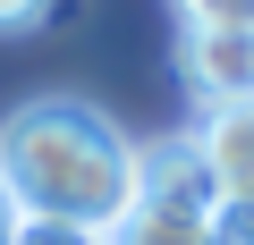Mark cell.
<instances>
[{
	"label": "cell",
	"instance_id": "cell-1",
	"mask_svg": "<svg viewBox=\"0 0 254 245\" xmlns=\"http://www.w3.org/2000/svg\"><path fill=\"white\" fill-rule=\"evenodd\" d=\"M0 178L26 203V220H76V228H119L136 203V152L93 101H26L0 127Z\"/></svg>",
	"mask_w": 254,
	"mask_h": 245
},
{
	"label": "cell",
	"instance_id": "cell-2",
	"mask_svg": "<svg viewBox=\"0 0 254 245\" xmlns=\"http://www.w3.org/2000/svg\"><path fill=\"white\" fill-rule=\"evenodd\" d=\"M178 68H187V85L203 93V110L254 101V26H187Z\"/></svg>",
	"mask_w": 254,
	"mask_h": 245
},
{
	"label": "cell",
	"instance_id": "cell-3",
	"mask_svg": "<svg viewBox=\"0 0 254 245\" xmlns=\"http://www.w3.org/2000/svg\"><path fill=\"white\" fill-rule=\"evenodd\" d=\"M136 195L144 203H170V211H195V220H220L229 211V195H220V178H212V161H203L195 136L136 152Z\"/></svg>",
	"mask_w": 254,
	"mask_h": 245
},
{
	"label": "cell",
	"instance_id": "cell-4",
	"mask_svg": "<svg viewBox=\"0 0 254 245\" xmlns=\"http://www.w3.org/2000/svg\"><path fill=\"white\" fill-rule=\"evenodd\" d=\"M195 144H203V161H212L220 195H229L237 211H254V101H229V110H203Z\"/></svg>",
	"mask_w": 254,
	"mask_h": 245
},
{
	"label": "cell",
	"instance_id": "cell-5",
	"mask_svg": "<svg viewBox=\"0 0 254 245\" xmlns=\"http://www.w3.org/2000/svg\"><path fill=\"white\" fill-rule=\"evenodd\" d=\"M110 245H220V220H195V211H170V203H127V220L110 228Z\"/></svg>",
	"mask_w": 254,
	"mask_h": 245
},
{
	"label": "cell",
	"instance_id": "cell-6",
	"mask_svg": "<svg viewBox=\"0 0 254 245\" xmlns=\"http://www.w3.org/2000/svg\"><path fill=\"white\" fill-rule=\"evenodd\" d=\"M17 245H110L102 228H76V220H26Z\"/></svg>",
	"mask_w": 254,
	"mask_h": 245
},
{
	"label": "cell",
	"instance_id": "cell-7",
	"mask_svg": "<svg viewBox=\"0 0 254 245\" xmlns=\"http://www.w3.org/2000/svg\"><path fill=\"white\" fill-rule=\"evenodd\" d=\"M187 26H254V0H178Z\"/></svg>",
	"mask_w": 254,
	"mask_h": 245
},
{
	"label": "cell",
	"instance_id": "cell-8",
	"mask_svg": "<svg viewBox=\"0 0 254 245\" xmlns=\"http://www.w3.org/2000/svg\"><path fill=\"white\" fill-rule=\"evenodd\" d=\"M43 9H51V0H0V34H17V26H34Z\"/></svg>",
	"mask_w": 254,
	"mask_h": 245
},
{
	"label": "cell",
	"instance_id": "cell-9",
	"mask_svg": "<svg viewBox=\"0 0 254 245\" xmlns=\"http://www.w3.org/2000/svg\"><path fill=\"white\" fill-rule=\"evenodd\" d=\"M17 228H26V203L9 195V178H0V245H17Z\"/></svg>",
	"mask_w": 254,
	"mask_h": 245
}]
</instances>
